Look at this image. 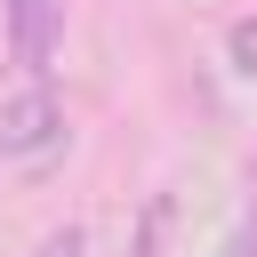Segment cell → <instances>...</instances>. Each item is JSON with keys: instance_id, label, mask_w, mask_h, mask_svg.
<instances>
[{"instance_id": "1", "label": "cell", "mask_w": 257, "mask_h": 257, "mask_svg": "<svg viewBox=\"0 0 257 257\" xmlns=\"http://www.w3.org/2000/svg\"><path fill=\"white\" fill-rule=\"evenodd\" d=\"M56 137H64V104H56L48 88H24V96H8V104H0V153H8V161L48 153Z\"/></svg>"}, {"instance_id": "2", "label": "cell", "mask_w": 257, "mask_h": 257, "mask_svg": "<svg viewBox=\"0 0 257 257\" xmlns=\"http://www.w3.org/2000/svg\"><path fill=\"white\" fill-rule=\"evenodd\" d=\"M56 8H64V0H8V32H16V64L32 72V88H40V72H48V48H56Z\"/></svg>"}, {"instance_id": "3", "label": "cell", "mask_w": 257, "mask_h": 257, "mask_svg": "<svg viewBox=\"0 0 257 257\" xmlns=\"http://www.w3.org/2000/svg\"><path fill=\"white\" fill-rule=\"evenodd\" d=\"M225 56H233V72H249V80H257V16H241V24L225 32Z\"/></svg>"}, {"instance_id": "4", "label": "cell", "mask_w": 257, "mask_h": 257, "mask_svg": "<svg viewBox=\"0 0 257 257\" xmlns=\"http://www.w3.org/2000/svg\"><path fill=\"white\" fill-rule=\"evenodd\" d=\"M80 249H88V233H80V225H64V233H48L32 257H80Z\"/></svg>"}, {"instance_id": "5", "label": "cell", "mask_w": 257, "mask_h": 257, "mask_svg": "<svg viewBox=\"0 0 257 257\" xmlns=\"http://www.w3.org/2000/svg\"><path fill=\"white\" fill-rule=\"evenodd\" d=\"M233 257H257V225H241V241H233Z\"/></svg>"}]
</instances>
